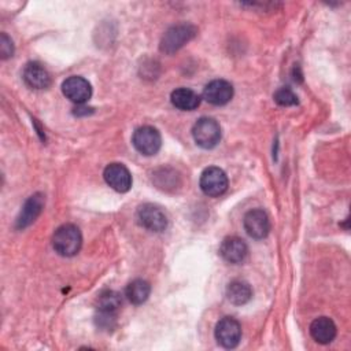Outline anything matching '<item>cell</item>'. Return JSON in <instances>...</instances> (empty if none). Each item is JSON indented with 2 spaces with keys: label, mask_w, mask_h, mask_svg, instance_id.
<instances>
[{
  "label": "cell",
  "mask_w": 351,
  "mask_h": 351,
  "mask_svg": "<svg viewBox=\"0 0 351 351\" xmlns=\"http://www.w3.org/2000/svg\"><path fill=\"white\" fill-rule=\"evenodd\" d=\"M82 244V236L80 229L73 223H64L59 226L52 237V245L55 251L62 256L75 255Z\"/></svg>",
  "instance_id": "1"
},
{
  "label": "cell",
  "mask_w": 351,
  "mask_h": 351,
  "mask_svg": "<svg viewBox=\"0 0 351 351\" xmlns=\"http://www.w3.org/2000/svg\"><path fill=\"white\" fill-rule=\"evenodd\" d=\"M192 136L195 143L204 148H214L221 140V126L214 118L203 117L192 128Z\"/></svg>",
  "instance_id": "2"
},
{
  "label": "cell",
  "mask_w": 351,
  "mask_h": 351,
  "mask_svg": "<svg viewBox=\"0 0 351 351\" xmlns=\"http://www.w3.org/2000/svg\"><path fill=\"white\" fill-rule=\"evenodd\" d=\"M196 34V27L189 23H180L171 26L160 40V51L165 53H173L184 47Z\"/></svg>",
  "instance_id": "3"
},
{
  "label": "cell",
  "mask_w": 351,
  "mask_h": 351,
  "mask_svg": "<svg viewBox=\"0 0 351 351\" xmlns=\"http://www.w3.org/2000/svg\"><path fill=\"white\" fill-rule=\"evenodd\" d=\"M132 143L140 154H143L145 156H151V155H155L160 149L162 137H160V133L155 128L141 126V128L136 129V132L133 133Z\"/></svg>",
  "instance_id": "4"
},
{
  "label": "cell",
  "mask_w": 351,
  "mask_h": 351,
  "mask_svg": "<svg viewBox=\"0 0 351 351\" xmlns=\"http://www.w3.org/2000/svg\"><path fill=\"white\" fill-rule=\"evenodd\" d=\"M200 189L207 196H221L228 189V177L219 167H207L200 176Z\"/></svg>",
  "instance_id": "5"
},
{
  "label": "cell",
  "mask_w": 351,
  "mask_h": 351,
  "mask_svg": "<svg viewBox=\"0 0 351 351\" xmlns=\"http://www.w3.org/2000/svg\"><path fill=\"white\" fill-rule=\"evenodd\" d=\"M137 219L141 226L151 232H163L167 226L165 211L152 203L141 204L137 208Z\"/></svg>",
  "instance_id": "6"
},
{
  "label": "cell",
  "mask_w": 351,
  "mask_h": 351,
  "mask_svg": "<svg viewBox=\"0 0 351 351\" xmlns=\"http://www.w3.org/2000/svg\"><path fill=\"white\" fill-rule=\"evenodd\" d=\"M215 339L225 348H234L241 339V326L237 319L223 317L215 326Z\"/></svg>",
  "instance_id": "7"
},
{
  "label": "cell",
  "mask_w": 351,
  "mask_h": 351,
  "mask_svg": "<svg viewBox=\"0 0 351 351\" xmlns=\"http://www.w3.org/2000/svg\"><path fill=\"white\" fill-rule=\"evenodd\" d=\"M104 181L117 192H128L132 186V174L122 163H110L103 173Z\"/></svg>",
  "instance_id": "8"
},
{
  "label": "cell",
  "mask_w": 351,
  "mask_h": 351,
  "mask_svg": "<svg viewBox=\"0 0 351 351\" xmlns=\"http://www.w3.org/2000/svg\"><path fill=\"white\" fill-rule=\"evenodd\" d=\"M62 90L69 100L77 104L85 103L92 95L90 84L88 82V80L80 75H71L67 80H64L62 84Z\"/></svg>",
  "instance_id": "9"
},
{
  "label": "cell",
  "mask_w": 351,
  "mask_h": 351,
  "mask_svg": "<svg viewBox=\"0 0 351 351\" xmlns=\"http://www.w3.org/2000/svg\"><path fill=\"white\" fill-rule=\"evenodd\" d=\"M244 229L252 239H263L270 230V221L267 214L261 208L250 210L244 215Z\"/></svg>",
  "instance_id": "10"
},
{
  "label": "cell",
  "mask_w": 351,
  "mask_h": 351,
  "mask_svg": "<svg viewBox=\"0 0 351 351\" xmlns=\"http://www.w3.org/2000/svg\"><path fill=\"white\" fill-rule=\"evenodd\" d=\"M206 101L214 106H223L233 97V86L225 80H213L203 89Z\"/></svg>",
  "instance_id": "11"
},
{
  "label": "cell",
  "mask_w": 351,
  "mask_h": 351,
  "mask_svg": "<svg viewBox=\"0 0 351 351\" xmlns=\"http://www.w3.org/2000/svg\"><path fill=\"white\" fill-rule=\"evenodd\" d=\"M247 252H248L247 244L244 243V240H241L240 237H236V236H229V237L223 239V241L221 243V247H219L221 256L229 263L243 262L244 258L247 256Z\"/></svg>",
  "instance_id": "12"
},
{
  "label": "cell",
  "mask_w": 351,
  "mask_h": 351,
  "mask_svg": "<svg viewBox=\"0 0 351 351\" xmlns=\"http://www.w3.org/2000/svg\"><path fill=\"white\" fill-rule=\"evenodd\" d=\"M44 203H45V199L41 193H34L33 196H30L25 202V204L21 210V214L16 218V228L23 229V228L29 226L32 222H34L36 218L41 214Z\"/></svg>",
  "instance_id": "13"
},
{
  "label": "cell",
  "mask_w": 351,
  "mask_h": 351,
  "mask_svg": "<svg viewBox=\"0 0 351 351\" xmlns=\"http://www.w3.org/2000/svg\"><path fill=\"white\" fill-rule=\"evenodd\" d=\"M23 80L33 89H45L51 84V77L43 64L29 62L23 69Z\"/></svg>",
  "instance_id": "14"
},
{
  "label": "cell",
  "mask_w": 351,
  "mask_h": 351,
  "mask_svg": "<svg viewBox=\"0 0 351 351\" xmlns=\"http://www.w3.org/2000/svg\"><path fill=\"white\" fill-rule=\"evenodd\" d=\"M336 325L328 317H319L310 325L311 337L319 344H328L336 337Z\"/></svg>",
  "instance_id": "15"
},
{
  "label": "cell",
  "mask_w": 351,
  "mask_h": 351,
  "mask_svg": "<svg viewBox=\"0 0 351 351\" xmlns=\"http://www.w3.org/2000/svg\"><path fill=\"white\" fill-rule=\"evenodd\" d=\"M170 100L174 107L182 111H192L199 107L200 97L199 95L189 88H178L171 92Z\"/></svg>",
  "instance_id": "16"
},
{
  "label": "cell",
  "mask_w": 351,
  "mask_h": 351,
  "mask_svg": "<svg viewBox=\"0 0 351 351\" xmlns=\"http://www.w3.org/2000/svg\"><path fill=\"white\" fill-rule=\"evenodd\" d=\"M252 296V289L248 282L241 280H234L226 287V298L230 303L236 306L245 304Z\"/></svg>",
  "instance_id": "17"
},
{
  "label": "cell",
  "mask_w": 351,
  "mask_h": 351,
  "mask_svg": "<svg viewBox=\"0 0 351 351\" xmlns=\"http://www.w3.org/2000/svg\"><path fill=\"white\" fill-rule=\"evenodd\" d=\"M125 293L130 303L141 304L148 299V296L151 293V285L145 280L137 278L128 284Z\"/></svg>",
  "instance_id": "18"
},
{
  "label": "cell",
  "mask_w": 351,
  "mask_h": 351,
  "mask_svg": "<svg viewBox=\"0 0 351 351\" xmlns=\"http://www.w3.org/2000/svg\"><path fill=\"white\" fill-rule=\"evenodd\" d=\"M122 304L121 295L115 291H104L99 295L96 307L99 313H107V314H117L118 308Z\"/></svg>",
  "instance_id": "19"
},
{
  "label": "cell",
  "mask_w": 351,
  "mask_h": 351,
  "mask_svg": "<svg viewBox=\"0 0 351 351\" xmlns=\"http://www.w3.org/2000/svg\"><path fill=\"white\" fill-rule=\"evenodd\" d=\"M273 97H274V101L277 104L284 106V107L298 104V96L289 88H280V89H277Z\"/></svg>",
  "instance_id": "20"
},
{
  "label": "cell",
  "mask_w": 351,
  "mask_h": 351,
  "mask_svg": "<svg viewBox=\"0 0 351 351\" xmlns=\"http://www.w3.org/2000/svg\"><path fill=\"white\" fill-rule=\"evenodd\" d=\"M14 52V45L11 38H8V36L5 33H1L0 37V53L3 59H7L8 56H12Z\"/></svg>",
  "instance_id": "21"
}]
</instances>
